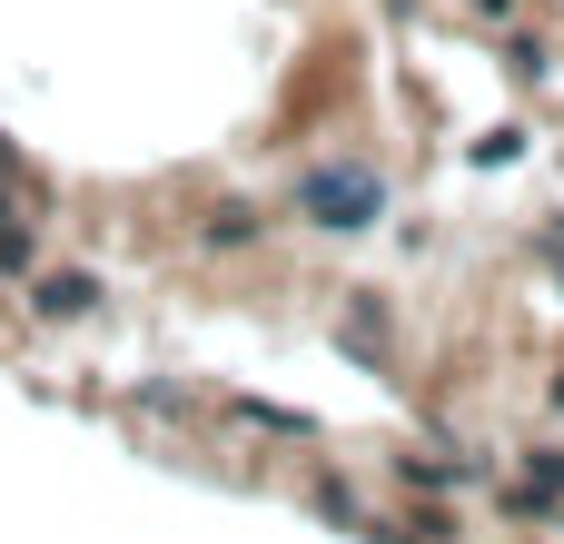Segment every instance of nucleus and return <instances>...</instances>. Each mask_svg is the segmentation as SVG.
I'll return each instance as SVG.
<instances>
[{
  "label": "nucleus",
  "instance_id": "nucleus-2",
  "mask_svg": "<svg viewBox=\"0 0 564 544\" xmlns=\"http://www.w3.org/2000/svg\"><path fill=\"white\" fill-rule=\"evenodd\" d=\"M79 307H89V278H50L40 287V317H79Z\"/></svg>",
  "mask_w": 564,
  "mask_h": 544
},
{
  "label": "nucleus",
  "instance_id": "nucleus-1",
  "mask_svg": "<svg viewBox=\"0 0 564 544\" xmlns=\"http://www.w3.org/2000/svg\"><path fill=\"white\" fill-rule=\"evenodd\" d=\"M367 208H377V168H327V178H307V218H317V228H367Z\"/></svg>",
  "mask_w": 564,
  "mask_h": 544
}]
</instances>
